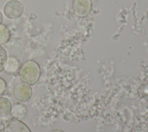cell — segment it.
Segmentation results:
<instances>
[{
	"mask_svg": "<svg viewBox=\"0 0 148 132\" xmlns=\"http://www.w3.org/2000/svg\"><path fill=\"white\" fill-rule=\"evenodd\" d=\"M3 16L1 12L0 11V24H2V23L3 22Z\"/></svg>",
	"mask_w": 148,
	"mask_h": 132,
	"instance_id": "cell-12",
	"label": "cell"
},
{
	"mask_svg": "<svg viewBox=\"0 0 148 132\" xmlns=\"http://www.w3.org/2000/svg\"><path fill=\"white\" fill-rule=\"evenodd\" d=\"M40 76V66L34 60H28L21 67L19 71L20 79L22 83L29 86L35 85Z\"/></svg>",
	"mask_w": 148,
	"mask_h": 132,
	"instance_id": "cell-1",
	"label": "cell"
},
{
	"mask_svg": "<svg viewBox=\"0 0 148 132\" xmlns=\"http://www.w3.org/2000/svg\"><path fill=\"white\" fill-rule=\"evenodd\" d=\"M51 132H65V131H64L63 130H60V129H56V130H53Z\"/></svg>",
	"mask_w": 148,
	"mask_h": 132,
	"instance_id": "cell-13",
	"label": "cell"
},
{
	"mask_svg": "<svg viewBox=\"0 0 148 132\" xmlns=\"http://www.w3.org/2000/svg\"><path fill=\"white\" fill-rule=\"evenodd\" d=\"M6 132H31V131L23 122L16 119L9 122L6 127Z\"/></svg>",
	"mask_w": 148,
	"mask_h": 132,
	"instance_id": "cell-5",
	"label": "cell"
},
{
	"mask_svg": "<svg viewBox=\"0 0 148 132\" xmlns=\"http://www.w3.org/2000/svg\"><path fill=\"white\" fill-rule=\"evenodd\" d=\"M73 10L75 14L78 15L80 10L79 16H86L91 8V0H74L73 3Z\"/></svg>",
	"mask_w": 148,
	"mask_h": 132,
	"instance_id": "cell-4",
	"label": "cell"
},
{
	"mask_svg": "<svg viewBox=\"0 0 148 132\" xmlns=\"http://www.w3.org/2000/svg\"><path fill=\"white\" fill-rule=\"evenodd\" d=\"M20 68V62L18 60L13 56H10L8 58L5 71L8 74H14L17 72Z\"/></svg>",
	"mask_w": 148,
	"mask_h": 132,
	"instance_id": "cell-6",
	"label": "cell"
},
{
	"mask_svg": "<svg viewBox=\"0 0 148 132\" xmlns=\"http://www.w3.org/2000/svg\"><path fill=\"white\" fill-rule=\"evenodd\" d=\"M14 98L19 102H25L29 101L32 95L31 86L24 83L16 85L13 90Z\"/></svg>",
	"mask_w": 148,
	"mask_h": 132,
	"instance_id": "cell-3",
	"label": "cell"
},
{
	"mask_svg": "<svg viewBox=\"0 0 148 132\" xmlns=\"http://www.w3.org/2000/svg\"><path fill=\"white\" fill-rule=\"evenodd\" d=\"M24 4L18 0H10L3 7V13L5 16L11 20L20 18L24 13Z\"/></svg>",
	"mask_w": 148,
	"mask_h": 132,
	"instance_id": "cell-2",
	"label": "cell"
},
{
	"mask_svg": "<svg viewBox=\"0 0 148 132\" xmlns=\"http://www.w3.org/2000/svg\"><path fill=\"white\" fill-rule=\"evenodd\" d=\"M25 109L26 108L24 106L20 105V109H18V105H16L13 108L12 112H13V115H14L16 117L19 118L20 116H23V115L25 113V112H26V109Z\"/></svg>",
	"mask_w": 148,
	"mask_h": 132,
	"instance_id": "cell-10",
	"label": "cell"
},
{
	"mask_svg": "<svg viewBox=\"0 0 148 132\" xmlns=\"http://www.w3.org/2000/svg\"><path fill=\"white\" fill-rule=\"evenodd\" d=\"M10 32L8 27L0 24V45L6 43L10 39Z\"/></svg>",
	"mask_w": 148,
	"mask_h": 132,
	"instance_id": "cell-8",
	"label": "cell"
},
{
	"mask_svg": "<svg viewBox=\"0 0 148 132\" xmlns=\"http://www.w3.org/2000/svg\"><path fill=\"white\" fill-rule=\"evenodd\" d=\"M7 85L6 81L0 77V95L2 94L6 90Z\"/></svg>",
	"mask_w": 148,
	"mask_h": 132,
	"instance_id": "cell-11",
	"label": "cell"
},
{
	"mask_svg": "<svg viewBox=\"0 0 148 132\" xmlns=\"http://www.w3.org/2000/svg\"><path fill=\"white\" fill-rule=\"evenodd\" d=\"M12 104L10 100L4 97H0V116H8L12 111Z\"/></svg>",
	"mask_w": 148,
	"mask_h": 132,
	"instance_id": "cell-7",
	"label": "cell"
},
{
	"mask_svg": "<svg viewBox=\"0 0 148 132\" xmlns=\"http://www.w3.org/2000/svg\"><path fill=\"white\" fill-rule=\"evenodd\" d=\"M8 58L6 50L3 47L0 46V73L4 71Z\"/></svg>",
	"mask_w": 148,
	"mask_h": 132,
	"instance_id": "cell-9",
	"label": "cell"
}]
</instances>
